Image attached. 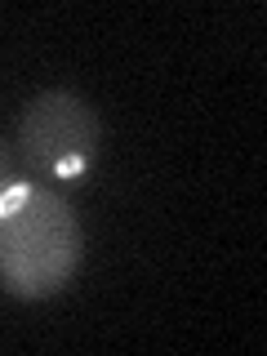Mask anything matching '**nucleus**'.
<instances>
[{"label": "nucleus", "instance_id": "obj_2", "mask_svg": "<svg viewBox=\"0 0 267 356\" xmlns=\"http://www.w3.org/2000/svg\"><path fill=\"white\" fill-rule=\"evenodd\" d=\"M103 147V120L72 89H44L22 107L18 152L31 174L76 183Z\"/></svg>", "mask_w": 267, "mask_h": 356}, {"label": "nucleus", "instance_id": "obj_3", "mask_svg": "<svg viewBox=\"0 0 267 356\" xmlns=\"http://www.w3.org/2000/svg\"><path fill=\"white\" fill-rule=\"evenodd\" d=\"M18 178H14V161H9V147L0 143V192H9Z\"/></svg>", "mask_w": 267, "mask_h": 356}, {"label": "nucleus", "instance_id": "obj_1", "mask_svg": "<svg viewBox=\"0 0 267 356\" xmlns=\"http://www.w3.org/2000/svg\"><path fill=\"white\" fill-rule=\"evenodd\" d=\"M85 259L81 218L40 183H14L0 192V289L27 303L54 298L72 285Z\"/></svg>", "mask_w": 267, "mask_h": 356}]
</instances>
